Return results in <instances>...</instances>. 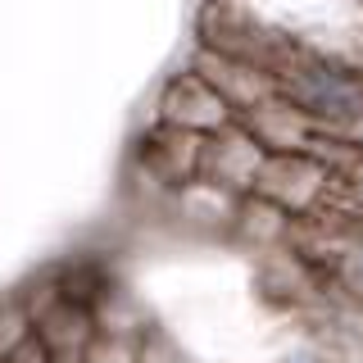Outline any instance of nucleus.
Returning <instances> with one entry per match:
<instances>
[{
  "label": "nucleus",
  "instance_id": "nucleus-1",
  "mask_svg": "<svg viewBox=\"0 0 363 363\" xmlns=\"http://www.w3.org/2000/svg\"><path fill=\"white\" fill-rule=\"evenodd\" d=\"M272 77H277V91L318 132L354 136V128L363 123V68L323 50V45L295 41Z\"/></svg>",
  "mask_w": 363,
  "mask_h": 363
},
{
  "label": "nucleus",
  "instance_id": "nucleus-2",
  "mask_svg": "<svg viewBox=\"0 0 363 363\" xmlns=\"http://www.w3.org/2000/svg\"><path fill=\"white\" fill-rule=\"evenodd\" d=\"M196 37H200V50L268 68V73H277V64L295 45V37L264 23L245 0H204V9L196 18Z\"/></svg>",
  "mask_w": 363,
  "mask_h": 363
},
{
  "label": "nucleus",
  "instance_id": "nucleus-3",
  "mask_svg": "<svg viewBox=\"0 0 363 363\" xmlns=\"http://www.w3.org/2000/svg\"><path fill=\"white\" fill-rule=\"evenodd\" d=\"M332 177L336 173L313 155H268L259 177H255V186H250V196L277 204L281 213H309L327 196Z\"/></svg>",
  "mask_w": 363,
  "mask_h": 363
},
{
  "label": "nucleus",
  "instance_id": "nucleus-4",
  "mask_svg": "<svg viewBox=\"0 0 363 363\" xmlns=\"http://www.w3.org/2000/svg\"><path fill=\"white\" fill-rule=\"evenodd\" d=\"M159 123L209 141V136H218L223 128L236 123V109L204 82L196 68H186V73H177L173 82L164 86V96H159Z\"/></svg>",
  "mask_w": 363,
  "mask_h": 363
},
{
  "label": "nucleus",
  "instance_id": "nucleus-5",
  "mask_svg": "<svg viewBox=\"0 0 363 363\" xmlns=\"http://www.w3.org/2000/svg\"><path fill=\"white\" fill-rule=\"evenodd\" d=\"M241 128L255 136L268 155H313L318 141L327 136V132H318L281 91L268 96V100H259L250 113H241Z\"/></svg>",
  "mask_w": 363,
  "mask_h": 363
},
{
  "label": "nucleus",
  "instance_id": "nucleus-6",
  "mask_svg": "<svg viewBox=\"0 0 363 363\" xmlns=\"http://www.w3.org/2000/svg\"><path fill=\"white\" fill-rule=\"evenodd\" d=\"M264 159H268V150L241 128V118L204 141V173L218 182V186H227V191H245L250 196V186H255Z\"/></svg>",
  "mask_w": 363,
  "mask_h": 363
},
{
  "label": "nucleus",
  "instance_id": "nucleus-7",
  "mask_svg": "<svg viewBox=\"0 0 363 363\" xmlns=\"http://www.w3.org/2000/svg\"><path fill=\"white\" fill-rule=\"evenodd\" d=\"M191 68H196L204 82H209V86L227 100V105L236 109V118H241V113H250L259 100L277 96V77H272L268 68H255V64H241V60H227V55L200 50Z\"/></svg>",
  "mask_w": 363,
  "mask_h": 363
},
{
  "label": "nucleus",
  "instance_id": "nucleus-8",
  "mask_svg": "<svg viewBox=\"0 0 363 363\" xmlns=\"http://www.w3.org/2000/svg\"><path fill=\"white\" fill-rule=\"evenodd\" d=\"M141 164L164 182V186H182L191 173L204 168V136H191V132H177V128H159L150 132V150L141 155Z\"/></svg>",
  "mask_w": 363,
  "mask_h": 363
},
{
  "label": "nucleus",
  "instance_id": "nucleus-9",
  "mask_svg": "<svg viewBox=\"0 0 363 363\" xmlns=\"http://www.w3.org/2000/svg\"><path fill=\"white\" fill-rule=\"evenodd\" d=\"M45 281H50V291L60 295V300H68V304H82V309H91V313H96L100 304H105V295H109V286H113L109 268L100 264V259H91V255L60 264V268H55Z\"/></svg>",
  "mask_w": 363,
  "mask_h": 363
},
{
  "label": "nucleus",
  "instance_id": "nucleus-10",
  "mask_svg": "<svg viewBox=\"0 0 363 363\" xmlns=\"http://www.w3.org/2000/svg\"><path fill=\"white\" fill-rule=\"evenodd\" d=\"M32 336H37V327H32L28 300H23V295H14V300H0V363H9L18 350H28Z\"/></svg>",
  "mask_w": 363,
  "mask_h": 363
},
{
  "label": "nucleus",
  "instance_id": "nucleus-11",
  "mask_svg": "<svg viewBox=\"0 0 363 363\" xmlns=\"http://www.w3.org/2000/svg\"><path fill=\"white\" fill-rule=\"evenodd\" d=\"M345 272L354 277V286L363 291V236H359L354 245H350V255H345Z\"/></svg>",
  "mask_w": 363,
  "mask_h": 363
},
{
  "label": "nucleus",
  "instance_id": "nucleus-12",
  "mask_svg": "<svg viewBox=\"0 0 363 363\" xmlns=\"http://www.w3.org/2000/svg\"><path fill=\"white\" fill-rule=\"evenodd\" d=\"M350 186H354V196L363 200V150H359V159H354V168H350Z\"/></svg>",
  "mask_w": 363,
  "mask_h": 363
},
{
  "label": "nucleus",
  "instance_id": "nucleus-13",
  "mask_svg": "<svg viewBox=\"0 0 363 363\" xmlns=\"http://www.w3.org/2000/svg\"><path fill=\"white\" fill-rule=\"evenodd\" d=\"M281 363H323V359H318L313 350H295V354H286V359H281Z\"/></svg>",
  "mask_w": 363,
  "mask_h": 363
},
{
  "label": "nucleus",
  "instance_id": "nucleus-14",
  "mask_svg": "<svg viewBox=\"0 0 363 363\" xmlns=\"http://www.w3.org/2000/svg\"><path fill=\"white\" fill-rule=\"evenodd\" d=\"M350 141H354L359 150H363V123H359V128H354V136H350Z\"/></svg>",
  "mask_w": 363,
  "mask_h": 363
}]
</instances>
